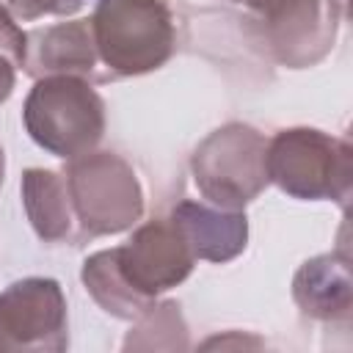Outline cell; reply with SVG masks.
<instances>
[{
    "label": "cell",
    "mask_w": 353,
    "mask_h": 353,
    "mask_svg": "<svg viewBox=\"0 0 353 353\" xmlns=\"http://www.w3.org/2000/svg\"><path fill=\"white\" fill-rule=\"evenodd\" d=\"M88 19L110 80L149 74L176 50V25L165 0H94Z\"/></svg>",
    "instance_id": "cell-1"
},
{
    "label": "cell",
    "mask_w": 353,
    "mask_h": 353,
    "mask_svg": "<svg viewBox=\"0 0 353 353\" xmlns=\"http://www.w3.org/2000/svg\"><path fill=\"white\" fill-rule=\"evenodd\" d=\"M22 124L39 149L74 160L94 152L105 135V99L83 77H39L25 97Z\"/></svg>",
    "instance_id": "cell-2"
},
{
    "label": "cell",
    "mask_w": 353,
    "mask_h": 353,
    "mask_svg": "<svg viewBox=\"0 0 353 353\" xmlns=\"http://www.w3.org/2000/svg\"><path fill=\"white\" fill-rule=\"evenodd\" d=\"M268 179L301 201L347 207L353 190V149L345 138L314 127H287L268 141Z\"/></svg>",
    "instance_id": "cell-3"
},
{
    "label": "cell",
    "mask_w": 353,
    "mask_h": 353,
    "mask_svg": "<svg viewBox=\"0 0 353 353\" xmlns=\"http://www.w3.org/2000/svg\"><path fill=\"white\" fill-rule=\"evenodd\" d=\"M80 237H108L138 226L143 188L132 165L116 152H88L63 168Z\"/></svg>",
    "instance_id": "cell-4"
},
{
    "label": "cell",
    "mask_w": 353,
    "mask_h": 353,
    "mask_svg": "<svg viewBox=\"0 0 353 353\" xmlns=\"http://www.w3.org/2000/svg\"><path fill=\"white\" fill-rule=\"evenodd\" d=\"M190 174L204 201L245 210L268 185V138L243 121L212 130L190 154Z\"/></svg>",
    "instance_id": "cell-5"
},
{
    "label": "cell",
    "mask_w": 353,
    "mask_h": 353,
    "mask_svg": "<svg viewBox=\"0 0 353 353\" xmlns=\"http://www.w3.org/2000/svg\"><path fill=\"white\" fill-rule=\"evenodd\" d=\"M270 55L287 69H309L320 63L334 41L345 8L336 0H248L245 3Z\"/></svg>",
    "instance_id": "cell-6"
},
{
    "label": "cell",
    "mask_w": 353,
    "mask_h": 353,
    "mask_svg": "<svg viewBox=\"0 0 353 353\" xmlns=\"http://www.w3.org/2000/svg\"><path fill=\"white\" fill-rule=\"evenodd\" d=\"M69 347L66 298L55 279L25 276L0 292V350L61 353Z\"/></svg>",
    "instance_id": "cell-7"
},
{
    "label": "cell",
    "mask_w": 353,
    "mask_h": 353,
    "mask_svg": "<svg viewBox=\"0 0 353 353\" xmlns=\"http://www.w3.org/2000/svg\"><path fill=\"white\" fill-rule=\"evenodd\" d=\"M116 259L124 279L152 301L179 287L196 265V256L168 218L135 226L130 240L124 245H116Z\"/></svg>",
    "instance_id": "cell-8"
},
{
    "label": "cell",
    "mask_w": 353,
    "mask_h": 353,
    "mask_svg": "<svg viewBox=\"0 0 353 353\" xmlns=\"http://www.w3.org/2000/svg\"><path fill=\"white\" fill-rule=\"evenodd\" d=\"M22 72L30 74L33 80L72 74L88 83H110L108 72L99 63V52L94 44V30H91L88 17L28 30Z\"/></svg>",
    "instance_id": "cell-9"
},
{
    "label": "cell",
    "mask_w": 353,
    "mask_h": 353,
    "mask_svg": "<svg viewBox=\"0 0 353 353\" xmlns=\"http://www.w3.org/2000/svg\"><path fill=\"white\" fill-rule=\"evenodd\" d=\"M168 221L190 248L196 259L204 262H232L248 245V218L243 210H221L210 201H176Z\"/></svg>",
    "instance_id": "cell-10"
},
{
    "label": "cell",
    "mask_w": 353,
    "mask_h": 353,
    "mask_svg": "<svg viewBox=\"0 0 353 353\" xmlns=\"http://www.w3.org/2000/svg\"><path fill=\"white\" fill-rule=\"evenodd\" d=\"M292 301L309 320L347 323L353 309L350 256L345 251H331L306 259L295 270Z\"/></svg>",
    "instance_id": "cell-11"
},
{
    "label": "cell",
    "mask_w": 353,
    "mask_h": 353,
    "mask_svg": "<svg viewBox=\"0 0 353 353\" xmlns=\"http://www.w3.org/2000/svg\"><path fill=\"white\" fill-rule=\"evenodd\" d=\"M19 193H22L25 215H28L39 240L63 243V240L74 237L77 218L72 210L63 171L28 168L22 174V182H19Z\"/></svg>",
    "instance_id": "cell-12"
},
{
    "label": "cell",
    "mask_w": 353,
    "mask_h": 353,
    "mask_svg": "<svg viewBox=\"0 0 353 353\" xmlns=\"http://www.w3.org/2000/svg\"><path fill=\"white\" fill-rule=\"evenodd\" d=\"M80 279H83L85 292L94 298V303L116 320H130L132 323L154 303L152 298L141 295L124 279V273L119 268V259H116V248H105V251H97V254L85 256Z\"/></svg>",
    "instance_id": "cell-13"
},
{
    "label": "cell",
    "mask_w": 353,
    "mask_h": 353,
    "mask_svg": "<svg viewBox=\"0 0 353 353\" xmlns=\"http://www.w3.org/2000/svg\"><path fill=\"white\" fill-rule=\"evenodd\" d=\"M124 350H188V325L174 301H154L138 320L121 345Z\"/></svg>",
    "instance_id": "cell-14"
},
{
    "label": "cell",
    "mask_w": 353,
    "mask_h": 353,
    "mask_svg": "<svg viewBox=\"0 0 353 353\" xmlns=\"http://www.w3.org/2000/svg\"><path fill=\"white\" fill-rule=\"evenodd\" d=\"M88 0H6L11 14L22 22H33L41 17H72Z\"/></svg>",
    "instance_id": "cell-15"
},
{
    "label": "cell",
    "mask_w": 353,
    "mask_h": 353,
    "mask_svg": "<svg viewBox=\"0 0 353 353\" xmlns=\"http://www.w3.org/2000/svg\"><path fill=\"white\" fill-rule=\"evenodd\" d=\"M25 47H28V33L17 25V17L6 3H0V55L8 58L17 69L25 63Z\"/></svg>",
    "instance_id": "cell-16"
},
{
    "label": "cell",
    "mask_w": 353,
    "mask_h": 353,
    "mask_svg": "<svg viewBox=\"0 0 353 353\" xmlns=\"http://www.w3.org/2000/svg\"><path fill=\"white\" fill-rule=\"evenodd\" d=\"M14 85H17V66H14L8 58L0 55V105L11 97Z\"/></svg>",
    "instance_id": "cell-17"
},
{
    "label": "cell",
    "mask_w": 353,
    "mask_h": 353,
    "mask_svg": "<svg viewBox=\"0 0 353 353\" xmlns=\"http://www.w3.org/2000/svg\"><path fill=\"white\" fill-rule=\"evenodd\" d=\"M3 176H6V152L0 146V185H3Z\"/></svg>",
    "instance_id": "cell-18"
},
{
    "label": "cell",
    "mask_w": 353,
    "mask_h": 353,
    "mask_svg": "<svg viewBox=\"0 0 353 353\" xmlns=\"http://www.w3.org/2000/svg\"><path fill=\"white\" fill-rule=\"evenodd\" d=\"M226 3H243V6H245V3H248V0H226Z\"/></svg>",
    "instance_id": "cell-19"
}]
</instances>
